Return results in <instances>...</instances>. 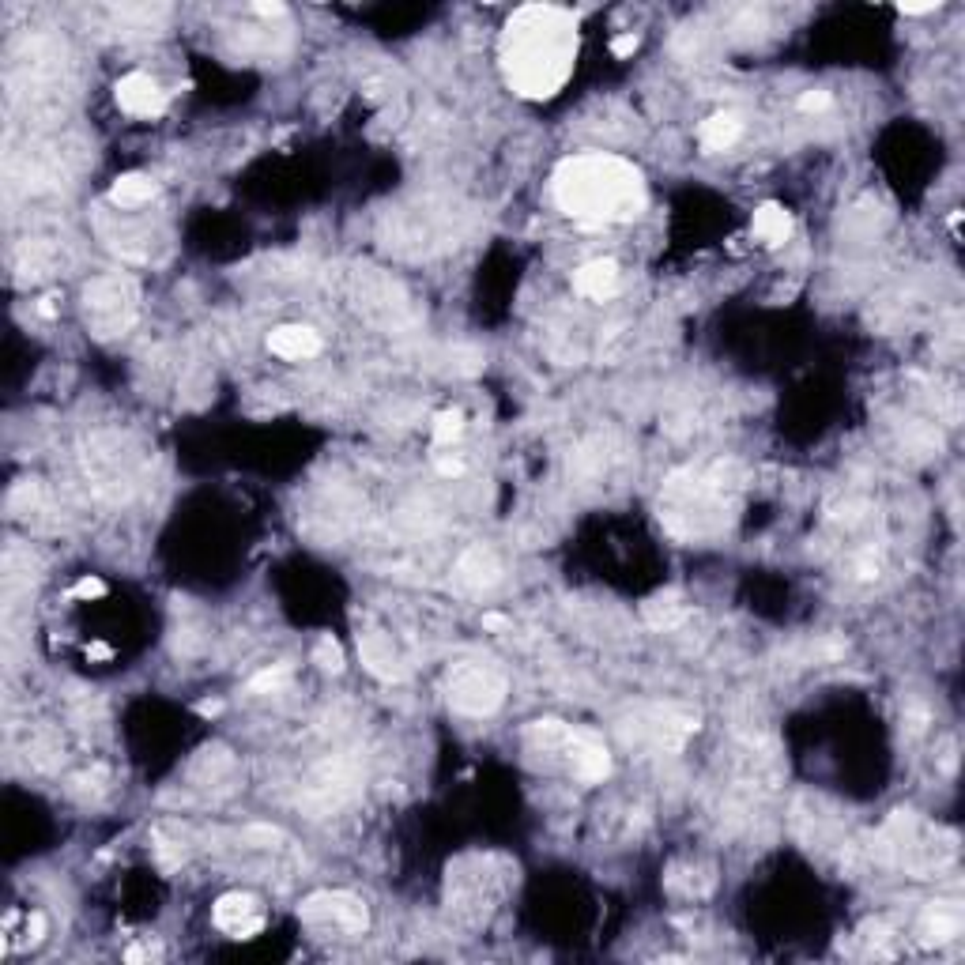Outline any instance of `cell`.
<instances>
[{"mask_svg":"<svg viewBox=\"0 0 965 965\" xmlns=\"http://www.w3.org/2000/svg\"><path fill=\"white\" fill-rule=\"evenodd\" d=\"M215 928H223L227 935H234V939H253V935L264 928V916H261V905H257V898H249V894H223V898L215 901Z\"/></svg>","mask_w":965,"mask_h":965,"instance_id":"cell-6","label":"cell"},{"mask_svg":"<svg viewBox=\"0 0 965 965\" xmlns=\"http://www.w3.org/2000/svg\"><path fill=\"white\" fill-rule=\"evenodd\" d=\"M83 313H87L91 332L102 336V340H110V336L125 332L136 321V287L121 276L95 279L87 287V295H83Z\"/></svg>","mask_w":965,"mask_h":965,"instance_id":"cell-4","label":"cell"},{"mask_svg":"<svg viewBox=\"0 0 965 965\" xmlns=\"http://www.w3.org/2000/svg\"><path fill=\"white\" fill-rule=\"evenodd\" d=\"M638 46H641L638 34L626 31V34H619V38L611 42V53H615V57H630V53H638Z\"/></svg>","mask_w":965,"mask_h":965,"instance_id":"cell-23","label":"cell"},{"mask_svg":"<svg viewBox=\"0 0 965 965\" xmlns=\"http://www.w3.org/2000/svg\"><path fill=\"white\" fill-rule=\"evenodd\" d=\"M566 743H570V766L581 781H604L611 773V754H607V747L596 736L581 732V736H570Z\"/></svg>","mask_w":965,"mask_h":965,"instance_id":"cell-8","label":"cell"},{"mask_svg":"<svg viewBox=\"0 0 965 965\" xmlns=\"http://www.w3.org/2000/svg\"><path fill=\"white\" fill-rule=\"evenodd\" d=\"M460 430H464V415H460V411H442V415L434 419V442L449 445L453 438H460Z\"/></svg>","mask_w":965,"mask_h":965,"instance_id":"cell-18","label":"cell"},{"mask_svg":"<svg viewBox=\"0 0 965 965\" xmlns=\"http://www.w3.org/2000/svg\"><path fill=\"white\" fill-rule=\"evenodd\" d=\"M555 204L581 227L634 223L645 204V178L619 155H577L555 170Z\"/></svg>","mask_w":965,"mask_h":965,"instance_id":"cell-2","label":"cell"},{"mask_svg":"<svg viewBox=\"0 0 965 965\" xmlns=\"http://www.w3.org/2000/svg\"><path fill=\"white\" fill-rule=\"evenodd\" d=\"M117 106L132 117H159L166 110V91L144 72H129L117 83Z\"/></svg>","mask_w":965,"mask_h":965,"instance_id":"cell-7","label":"cell"},{"mask_svg":"<svg viewBox=\"0 0 965 965\" xmlns=\"http://www.w3.org/2000/svg\"><path fill=\"white\" fill-rule=\"evenodd\" d=\"M509 626H513V622H509L506 615H498V611H487V615H483V630H494V634H506Z\"/></svg>","mask_w":965,"mask_h":965,"instance_id":"cell-24","label":"cell"},{"mask_svg":"<svg viewBox=\"0 0 965 965\" xmlns=\"http://www.w3.org/2000/svg\"><path fill=\"white\" fill-rule=\"evenodd\" d=\"M826 106H830V91H807L800 99L803 114H818V110H826Z\"/></svg>","mask_w":965,"mask_h":965,"instance_id":"cell-22","label":"cell"},{"mask_svg":"<svg viewBox=\"0 0 965 965\" xmlns=\"http://www.w3.org/2000/svg\"><path fill=\"white\" fill-rule=\"evenodd\" d=\"M498 57L521 99H555L577 61V16L555 4H524L502 31Z\"/></svg>","mask_w":965,"mask_h":965,"instance_id":"cell-1","label":"cell"},{"mask_svg":"<svg viewBox=\"0 0 965 965\" xmlns=\"http://www.w3.org/2000/svg\"><path fill=\"white\" fill-rule=\"evenodd\" d=\"M223 709V702H197V713H204V717H215Z\"/></svg>","mask_w":965,"mask_h":965,"instance_id":"cell-29","label":"cell"},{"mask_svg":"<svg viewBox=\"0 0 965 965\" xmlns=\"http://www.w3.org/2000/svg\"><path fill=\"white\" fill-rule=\"evenodd\" d=\"M445 694H449V705L457 713L487 717L506 698V675L494 668L491 660H464V664L449 671Z\"/></svg>","mask_w":965,"mask_h":965,"instance_id":"cell-3","label":"cell"},{"mask_svg":"<svg viewBox=\"0 0 965 965\" xmlns=\"http://www.w3.org/2000/svg\"><path fill=\"white\" fill-rule=\"evenodd\" d=\"M72 596H76V600H99V596H106V581H102V577H80Z\"/></svg>","mask_w":965,"mask_h":965,"instance_id":"cell-21","label":"cell"},{"mask_svg":"<svg viewBox=\"0 0 965 965\" xmlns=\"http://www.w3.org/2000/svg\"><path fill=\"white\" fill-rule=\"evenodd\" d=\"M155 193H159V185H155L148 174H121V178L110 185V204H117V208H140V204H148Z\"/></svg>","mask_w":965,"mask_h":965,"instance_id":"cell-14","label":"cell"},{"mask_svg":"<svg viewBox=\"0 0 965 965\" xmlns=\"http://www.w3.org/2000/svg\"><path fill=\"white\" fill-rule=\"evenodd\" d=\"M125 958H129V962H140V958H148V947H132Z\"/></svg>","mask_w":965,"mask_h":965,"instance_id":"cell-30","label":"cell"},{"mask_svg":"<svg viewBox=\"0 0 965 965\" xmlns=\"http://www.w3.org/2000/svg\"><path fill=\"white\" fill-rule=\"evenodd\" d=\"M683 615H687V607H683V600H679L675 592L653 596V600L645 604V619L653 622V626H660V630H671V626H679V622H683Z\"/></svg>","mask_w":965,"mask_h":965,"instance_id":"cell-17","label":"cell"},{"mask_svg":"<svg viewBox=\"0 0 965 965\" xmlns=\"http://www.w3.org/2000/svg\"><path fill=\"white\" fill-rule=\"evenodd\" d=\"M91 656H95V660H110V656H114V649H110V645H102V641H95V645H91Z\"/></svg>","mask_w":965,"mask_h":965,"instance_id":"cell-28","label":"cell"},{"mask_svg":"<svg viewBox=\"0 0 965 965\" xmlns=\"http://www.w3.org/2000/svg\"><path fill=\"white\" fill-rule=\"evenodd\" d=\"M287 664H276V668H264V671H257L253 679H249V690L253 694H268V690H279L283 683H287Z\"/></svg>","mask_w":965,"mask_h":965,"instance_id":"cell-19","label":"cell"},{"mask_svg":"<svg viewBox=\"0 0 965 965\" xmlns=\"http://www.w3.org/2000/svg\"><path fill=\"white\" fill-rule=\"evenodd\" d=\"M253 8H257V16H283V12H287L279 0H272V4H268V0H261V4H253Z\"/></svg>","mask_w":965,"mask_h":965,"instance_id":"cell-26","label":"cell"},{"mask_svg":"<svg viewBox=\"0 0 965 965\" xmlns=\"http://www.w3.org/2000/svg\"><path fill=\"white\" fill-rule=\"evenodd\" d=\"M317 664H321V671H344V649H340V641H332V638H321L317 641Z\"/></svg>","mask_w":965,"mask_h":965,"instance_id":"cell-20","label":"cell"},{"mask_svg":"<svg viewBox=\"0 0 965 965\" xmlns=\"http://www.w3.org/2000/svg\"><path fill=\"white\" fill-rule=\"evenodd\" d=\"M573 287H577V295L604 302V298H611L615 295V287H619V264L604 261V257H600V261L581 264V268L573 272Z\"/></svg>","mask_w":965,"mask_h":965,"instance_id":"cell-10","label":"cell"},{"mask_svg":"<svg viewBox=\"0 0 965 965\" xmlns=\"http://www.w3.org/2000/svg\"><path fill=\"white\" fill-rule=\"evenodd\" d=\"M920 932H924V943H950L954 935L962 932V913H958V905H950V901L932 905L928 916H924V924H920Z\"/></svg>","mask_w":965,"mask_h":965,"instance_id":"cell-13","label":"cell"},{"mask_svg":"<svg viewBox=\"0 0 965 965\" xmlns=\"http://www.w3.org/2000/svg\"><path fill=\"white\" fill-rule=\"evenodd\" d=\"M739 132H743V125H739L736 114H713L709 121H702L698 140H702L705 151H724V148H732V144H736Z\"/></svg>","mask_w":965,"mask_h":965,"instance_id":"cell-15","label":"cell"},{"mask_svg":"<svg viewBox=\"0 0 965 965\" xmlns=\"http://www.w3.org/2000/svg\"><path fill=\"white\" fill-rule=\"evenodd\" d=\"M362 649V664L374 671L377 679H400V668H396V653L385 645V641L377 638V634H370V638L359 641Z\"/></svg>","mask_w":965,"mask_h":965,"instance_id":"cell-16","label":"cell"},{"mask_svg":"<svg viewBox=\"0 0 965 965\" xmlns=\"http://www.w3.org/2000/svg\"><path fill=\"white\" fill-rule=\"evenodd\" d=\"M268 351L291 362L313 359V355L321 351V336H317L310 325H279L276 332L268 336Z\"/></svg>","mask_w":965,"mask_h":965,"instance_id":"cell-9","label":"cell"},{"mask_svg":"<svg viewBox=\"0 0 965 965\" xmlns=\"http://www.w3.org/2000/svg\"><path fill=\"white\" fill-rule=\"evenodd\" d=\"M498 573H502V566H498L494 551H487V547H472L457 562V581L464 589H491L498 581Z\"/></svg>","mask_w":965,"mask_h":965,"instance_id":"cell-11","label":"cell"},{"mask_svg":"<svg viewBox=\"0 0 965 965\" xmlns=\"http://www.w3.org/2000/svg\"><path fill=\"white\" fill-rule=\"evenodd\" d=\"M438 472H442V475H460V472H464V464H460V460H438Z\"/></svg>","mask_w":965,"mask_h":965,"instance_id":"cell-27","label":"cell"},{"mask_svg":"<svg viewBox=\"0 0 965 965\" xmlns=\"http://www.w3.org/2000/svg\"><path fill=\"white\" fill-rule=\"evenodd\" d=\"M298 916H302L310 928H321V932H344V935H362L366 932V924H370L366 901L355 898V894H344V890L310 894V898L302 901Z\"/></svg>","mask_w":965,"mask_h":965,"instance_id":"cell-5","label":"cell"},{"mask_svg":"<svg viewBox=\"0 0 965 965\" xmlns=\"http://www.w3.org/2000/svg\"><path fill=\"white\" fill-rule=\"evenodd\" d=\"M754 234H758V242H766L769 249L785 246L788 234H792V212H788L785 204H762L758 212H754Z\"/></svg>","mask_w":965,"mask_h":965,"instance_id":"cell-12","label":"cell"},{"mask_svg":"<svg viewBox=\"0 0 965 965\" xmlns=\"http://www.w3.org/2000/svg\"><path fill=\"white\" fill-rule=\"evenodd\" d=\"M935 8H939V0H935V4H905V0H901L898 4L901 16H928V12H935Z\"/></svg>","mask_w":965,"mask_h":965,"instance_id":"cell-25","label":"cell"}]
</instances>
